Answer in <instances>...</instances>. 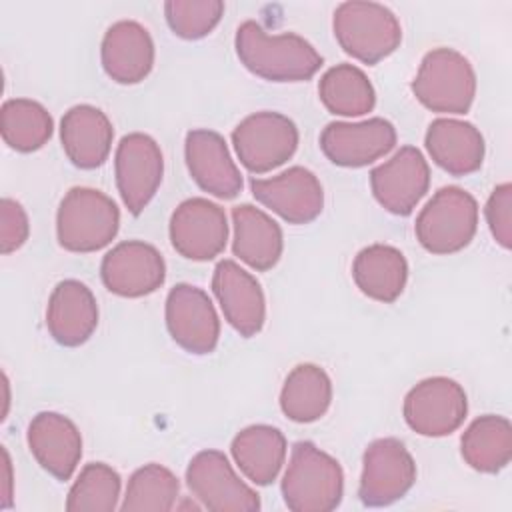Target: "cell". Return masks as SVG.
<instances>
[{"label": "cell", "mask_w": 512, "mask_h": 512, "mask_svg": "<svg viewBox=\"0 0 512 512\" xmlns=\"http://www.w3.org/2000/svg\"><path fill=\"white\" fill-rule=\"evenodd\" d=\"M112 138V122L96 106L78 104L62 116V148L68 160L82 170H92L106 162L112 148Z\"/></svg>", "instance_id": "obj_23"}, {"label": "cell", "mask_w": 512, "mask_h": 512, "mask_svg": "<svg viewBox=\"0 0 512 512\" xmlns=\"http://www.w3.org/2000/svg\"><path fill=\"white\" fill-rule=\"evenodd\" d=\"M396 144V128L386 118L330 122L320 134L324 156L344 168H360L386 156Z\"/></svg>", "instance_id": "obj_17"}, {"label": "cell", "mask_w": 512, "mask_h": 512, "mask_svg": "<svg viewBox=\"0 0 512 512\" xmlns=\"http://www.w3.org/2000/svg\"><path fill=\"white\" fill-rule=\"evenodd\" d=\"M164 14L170 30L184 40L210 34L224 14L222 0H168Z\"/></svg>", "instance_id": "obj_34"}, {"label": "cell", "mask_w": 512, "mask_h": 512, "mask_svg": "<svg viewBox=\"0 0 512 512\" xmlns=\"http://www.w3.org/2000/svg\"><path fill=\"white\" fill-rule=\"evenodd\" d=\"M30 234L28 214L20 202L12 198L0 200V250L2 254H10L18 250Z\"/></svg>", "instance_id": "obj_36"}, {"label": "cell", "mask_w": 512, "mask_h": 512, "mask_svg": "<svg viewBox=\"0 0 512 512\" xmlns=\"http://www.w3.org/2000/svg\"><path fill=\"white\" fill-rule=\"evenodd\" d=\"M212 290L228 324L244 338L256 336L266 320V300L258 280L234 260H222L212 274Z\"/></svg>", "instance_id": "obj_18"}, {"label": "cell", "mask_w": 512, "mask_h": 512, "mask_svg": "<svg viewBox=\"0 0 512 512\" xmlns=\"http://www.w3.org/2000/svg\"><path fill=\"white\" fill-rule=\"evenodd\" d=\"M120 498V474L104 464H86L72 484L66 500L68 512H112Z\"/></svg>", "instance_id": "obj_33"}, {"label": "cell", "mask_w": 512, "mask_h": 512, "mask_svg": "<svg viewBox=\"0 0 512 512\" xmlns=\"http://www.w3.org/2000/svg\"><path fill=\"white\" fill-rule=\"evenodd\" d=\"M352 278L362 294L390 304L404 292L408 280V262L394 246L370 244L356 254Z\"/></svg>", "instance_id": "obj_26"}, {"label": "cell", "mask_w": 512, "mask_h": 512, "mask_svg": "<svg viewBox=\"0 0 512 512\" xmlns=\"http://www.w3.org/2000/svg\"><path fill=\"white\" fill-rule=\"evenodd\" d=\"M478 228V204L470 192L444 186L420 210L414 232L424 250L454 254L466 248Z\"/></svg>", "instance_id": "obj_6"}, {"label": "cell", "mask_w": 512, "mask_h": 512, "mask_svg": "<svg viewBox=\"0 0 512 512\" xmlns=\"http://www.w3.org/2000/svg\"><path fill=\"white\" fill-rule=\"evenodd\" d=\"M28 448L36 462L56 480H68L82 458L76 424L58 412H40L28 426Z\"/></svg>", "instance_id": "obj_20"}, {"label": "cell", "mask_w": 512, "mask_h": 512, "mask_svg": "<svg viewBox=\"0 0 512 512\" xmlns=\"http://www.w3.org/2000/svg\"><path fill=\"white\" fill-rule=\"evenodd\" d=\"M100 56L104 72L114 82L138 84L154 66V42L140 22L120 20L106 30Z\"/></svg>", "instance_id": "obj_21"}, {"label": "cell", "mask_w": 512, "mask_h": 512, "mask_svg": "<svg viewBox=\"0 0 512 512\" xmlns=\"http://www.w3.org/2000/svg\"><path fill=\"white\" fill-rule=\"evenodd\" d=\"M416 464L398 438H378L362 458L358 496L366 506H388L414 486Z\"/></svg>", "instance_id": "obj_10"}, {"label": "cell", "mask_w": 512, "mask_h": 512, "mask_svg": "<svg viewBox=\"0 0 512 512\" xmlns=\"http://www.w3.org/2000/svg\"><path fill=\"white\" fill-rule=\"evenodd\" d=\"M428 186V162L414 146H402L390 160L370 172V188L376 202L396 216H408L424 198Z\"/></svg>", "instance_id": "obj_15"}, {"label": "cell", "mask_w": 512, "mask_h": 512, "mask_svg": "<svg viewBox=\"0 0 512 512\" xmlns=\"http://www.w3.org/2000/svg\"><path fill=\"white\" fill-rule=\"evenodd\" d=\"M228 240L224 208L208 198H188L172 212L170 242L174 250L196 262L216 258Z\"/></svg>", "instance_id": "obj_12"}, {"label": "cell", "mask_w": 512, "mask_h": 512, "mask_svg": "<svg viewBox=\"0 0 512 512\" xmlns=\"http://www.w3.org/2000/svg\"><path fill=\"white\" fill-rule=\"evenodd\" d=\"M430 158L452 176L476 172L484 162V138L480 130L456 118L434 120L424 138Z\"/></svg>", "instance_id": "obj_24"}, {"label": "cell", "mask_w": 512, "mask_h": 512, "mask_svg": "<svg viewBox=\"0 0 512 512\" xmlns=\"http://www.w3.org/2000/svg\"><path fill=\"white\" fill-rule=\"evenodd\" d=\"M114 172L124 206L138 216L162 182L164 158L158 142L142 132L126 134L116 148Z\"/></svg>", "instance_id": "obj_11"}, {"label": "cell", "mask_w": 512, "mask_h": 512, "mask_svg": "<svg viewBox=\"0 0 512 512\" xmlns=\"http://www.w3.org/2000/svg\"><path fill=\"white\" fill-rule=\"evenodd\" d=\"M0 130L4 142L12 150L34 152L50 140L54 120L40 102L30 98H12L2 104Z\"/></svg>", "instance_id": "obj_31"}, {"label": "cell", "mask_w": 512, "mask_h": 512, "mask_svg": "<svg viewBox=\"0 0 512 512\" xmlns=\"http://www.w3.org/2000/svg\"><path fill=\"white\" fill-rule=\"evenodd\" d=\"M232 250L244 264L258 272L274 268L284 250L282 228L264 210L252 204L232 208Z\"/></svg>", "instance_id": "obj_25"}, {"label": "cell", "mask_w": 512, "mask_h": 512, "mask_svg": "<svg viewBox=\"0 0 512 512\" xmlns=\"http://www.w3.org/2000/svg\"><path fill=\"white\" fill-rule=\"evenodd\" d=\"M404 420L420 436H446L458 430L468 412L464 388L446 376L418 382L404 398Z\"/></svg>", "instance_id": "obj_8"}, {"label": "cell", "mask_w": 512, "mask_h": 512, "mask_svg": "<svg viewBox=\"0 0 512 512\" xmlns=\"http://www.w3.org/2000/svg\"><path fill=\"white\" fill-rule=\"evenodd\" d=\"M98 326V304L80 280H62L50 294L46 328L60 346L84 344Z\"/></svg>", "instance_id": "obj_22"}, {"label": "cell", "mask_w": 512, "mask_h": 512, "mask_svg": "<svg viewBox=\"0 0 512 512\" xmlns=\"http://www.w3.org/2000/svg\"><path fill=\"white\" fill-rule=\"evenodd\" d=\"M120 228V210L104 192L76 186L66 192L56 214V236L64 250L96 252L108 246Z\"/></svg>", "instance_id": "obj_3"}, {"label": "cell", "mask_w": 512, "mask_h": 512, "mask_svg": "<svg viewBox=\"0 0 512 512\" xmlns=\"http://www.w3.org/2000/svg\"><path fill=\"white\" fill-rule=\"evenodd\" d=\"M484 214L494 240L508 250L512 246V184L504 182L492 190Z\"/></svg>", "instance_id": "obj_35"}, {"label": "cell", "mask_w": 512, "mask_h": 512, "mask_svg": "<svg viewBox=\"0 0 512 512\" xmlns=\"http://www.w3.org/2000/svg\"><path fill=\"white\" fill-rule=\"evenodd\" d=\"M234 46L244 68L270 82L310 80L324 64L306 38L294 32L268 34L256 20L238 26Z\"/></svg>", "instance_id": "obj_1"}, {"label": "cell", "mask_w": 512, "mask_h": 512, "mask_svg": "<svg viewBox=\"0 0 512 512\" xmlns=\"http://www.w3.org/2000/svg\"><path fill=\"white\" fill-rule=\"evenodd\" d=\"M332 30L340 48L368 66L390 56L402 42L398 18L378 2L350 0L338 4Z\"/></svg>", "instance_id": "obj_4"}, {"label": "cell", "mask_w": 512, "mask_h": 512, "mask_svg": "<svg viewBox=\"0 0 512 512\" xmlns=\"http://www.w3.org/2000/svg\"><path fill=\"white\" fill-rule=\"evenodd\" d=\"M460 446L462 458L470 468L496 474L512 458V426L504 416L484 414L464 430Z\"/></svg>", "instance_id": "obj_28"}, {"label": "cell", "mask_w": 512, "mask_h": 512, "mask_svg": "<svg viewBox=\"0 0 512 512\" xmlns=\"http://www.w3.org/2000/svg\"><path fill=\"white\" fill-rule=\"evenodd\" d=\"M412 92L432 112L466 114L476 96V74L458 50L434 48L422 58Z\"/></svg>", "instance_id": "obj_5"}, {"label": "cell", "mask_w": 512, "mask_h": 512, "mask_svg": "<svg viewBox=\"0 0 512 512\" xmlns=\"http://www.w3.org/2000/svg\"><path fill=\"white\" fill-rule=\"evenodd\" d=\"M166 326L172 340L192 354H210L220 338V320L208 294L176 284L166 298Z\"/></svg>", "instance_id": "obj_14"}, {"label": "cell", "mask_w": 512, "mask_h": 512, "mask_svg": "<svg viewBox=\"0 0 512 512\" xmlns=\"http://www.w3.org/2000/svg\"><path fill=\"white\" fill-rule=\"evenodd\" d=\"M12 506V464L8 450L2 448V484H0V508Z\"/></svg>", "instance_id": "obj_37"}, {"label": "cell", "mask_w": 512, "mask_h": 512, "mask_svg": "<svg viewBox=\"0 0 512 512\" xmlns=\"http://www.w3.org/2000/svg\"><path fill=\"white\" fill-rule=\"evenodd\" d=\"M232 144L248 172L266 174L294 156L298 128L288 116L262 110L246 116L232 130Z\"/></svg>", "instance_id": "obj_7"}, {"label": "cell", "mask_w": 512, "mask_h": 512, "mask_svg": "<svg viewBox=\"0 0 512 512\" xmlns=\"http://www.w3.org/2000/svg\"><path fill=\"white\" fill-rule=\"evenodd\" d=\"M186 484L212 512H256L260 508L258 494L240 480L220 450L198 452L186 468Z\"/></svg>", "instance_id": "obj_9"}, {"label": "cell", "mask_w": 512, "mask_h": 512, "mask_svg": "<svg viewBox=\"0 0 512 512\" xmlns=\"http://www.w3.org/2000/svg\"><path fill=\"white\" fill-rule=\"evenodd\" d=\"M332 402V382L324 368L298 364L286 376L280 392V408L292 422L308 424L322 418Z\"/></svg>", "instance_id": "obj_29"}, {"label": "cell", "mask_w": 512, "mask_h": 512, "mask_svg": "<svg viewBox=\"0 0 512 512\" xmlns=\"http://www.w3.org/2000/svg\"><path fill=\"white\" fill-rule=\"evenodd\" d=\"M254 198L288 224H308L320 216L324 190L314 172L292 166L272 178H252Z\"/></svg>", "instance_id": "obj_16"}, {"label": "cell", "mask_w": 512, "mask_h": 512, "mask_svg": "<svg viewBox=\"0 0 512 512\" xmlns=\"http://www.w3.org/2000/svg\"><path fill=\"white\" fill-rule=\"evenodd\" d=\"M178 490V478L166 466L152 462L130 476L120 508L124 512H168L176 504Z\"/></svg>", "instance_id": "obj_32"}, {"label": "cell", "mask_w": 512, "mask_h": 512, "mask_svg": "<svg viewBox=\"0 0 512 512\" xmlns=\"http://www.w3.org/2000/svg\"><path fill=\"white\" fill-rule=\"evenodd\" d=\"M186 166L192 180L220 200H232L242 190V174L234 164L224 138L206 128L190 130L184 142Z\"/></svg>", "instance_id": "obj_19"}, {"label": "cell", "mask_w": 512, "mask_h": 512, "mask_svg": "<svg viewBox=\"0 0 512 512\" xmlns=\"http://www.w3.org/2000/svg\"><path fill=\"white\" fill-rule=\"evenodd\" d=\"M344 494V474L336 458L312 442H296L282 478V496L292 512H330Z\"/></svg>", "instance_id": "obj_2"}, {"label": "cell", "mask_w": 512, "mask_h": 512, "mask_svg": "<svg viewBox=\"0 0 512 512\" xmlns=\"http://www.w3.org/2000/svg\"><path fill=\"white\" fill-rule=\"evenodd\" d=\"M318 94L326 110L338 116H362L376 104L372 82L354 64H338L326 70L318 82Z\"/></svg>", "instance_id": "obj_30"}, {"label": "cell", "mask_w": 512, "mask_h": 512, "mask_svg": "<svg viewBox=\"0 0 512 512\" xmlns=\"http://www.w3.org/2000/svg\"><path fill=\"white\" fill-rule=\"evenodd\" d=\"M100 276L112 294L140 298L156 292L164 284L166 262L152 244L126 240L102 258Z\"/></svg>", "instance_id": "obj_13"}, {"label": "cell", "mask_w": 512, "mask_h": 512, "mask_svg": "<svg viewBox=\"0 0 512 512\" xmlns=\"http://www.w3.org/2000/svg\"><path fill=\"white\" fill-rule=\"evenodd\" d=\"M230 452L248 480L268 486L276 480L284 464L286 438L274 426L252 424L234 436Z\"/></svg>", "instance_id": "obj_27"}]
</instances>
